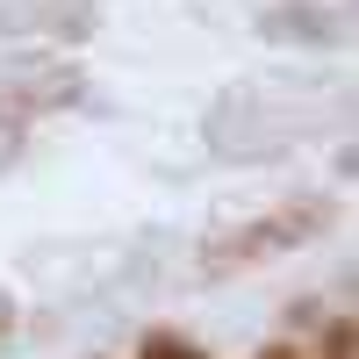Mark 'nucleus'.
<instances>
[{"instance_id": "f257e3e1", "label": "nucleus", "mask_w": 359, "mask_h": 359, "mask_svg": "<svg viewBox=\"0 0 359 359\" xmlns=\"http://www.w3.org/2000/svg\"><path fill=\"white\" fill-rule=\"evenodd\" d=\"M309 230H323V208H316V201H294V208H280V216H266V223H245L237 237L208 245V266H252V259L294 252V245H309Z\"/></svg>"}, {"instance_id": "7ed1b4c3", "label": "nucleus", "mask_w": 359, "mask_h": 359, "mask_svg": "<svg viewBox=\"0 0 359 359\" xmlns=\"http://www.w3.org/2000/svg\"><path fill=\"white\" fill-rule=\"evenodd\" d=\"M316 359H352V316H331V323H323Z\"/></svg>"}, {"instance_id": "20e7f679", "label": "nucleus", "mask_w": 359, "mask_h": 359, "mask_svg": "<svg viewBox=\"0 0 359 359\" xmlns=\"http://www.w3.org/2000/svg\"><path fill=\"white\" fill-rule=\"evenodd\" d=\"M259 359H294V345H266V352H259Z\"/></svg>"}, {"instance_id": "f03ea898", "label": "nucleus", "mask_w": 359, "mask_h": 359, "mask_svg": "<svg viewBox=\"0 0 359 359\" xmlns=\"http://www.w3.org/2000/svg\"><path fill=\"white\" fill-rule=\"evenodd\" d=\"M137 359H208V345H187L180 331H144L137 338Z\"/></svg>"}]
</instances>
